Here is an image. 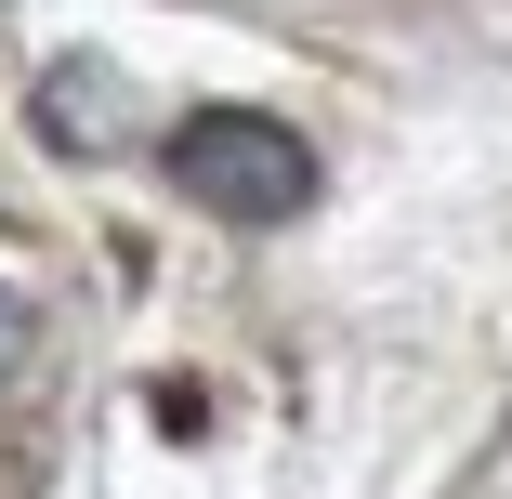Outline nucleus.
Listing matches in <instances>:
<instances>
[{"label":"nucleus","mask_w":512,"mask_h":499,"mask_svg":"<svg viewBox=\"0 0 512 499\" xmlns=\"http://www.w3.org/2000/svg\"><path fill=\"white\" fill-rule=\"evenodd\" d=\"M158 171L197 197V211H224V224H289L302 197H316V145H302L289 119H263V106H197V119H171Z\"/></svg>","instance_id":"nucleus-1"},{"label":"nucleus","mask_w":512,"mask_h":499,"mask_svg":"<svg viewBox=\"0 0 512 499\" xmlns=\"http://www.w3.org/2000/svg\"><path fill=\"white\" fill-rule=\"evenodd\" d=\"M14 355H27V303L0 289V368H14Z\"/></svg>","instance_id":"nucleus-2"}]
</instances>
